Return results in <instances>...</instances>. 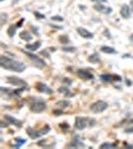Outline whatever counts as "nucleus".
I'll return each instance as SVG.
<instances>
[{"label": "nucleus", "instance_id": "19", "mask_svg": "<svg viewBox=\"0 0 133 149\" xmlns=\"http://www.w3.org/2000/svg\"><path fill=\"white\" fill-rule=\"evenodd\" d=\"M101 81L106 83H111L114 81V74H102L100 76Z\"/></svg>", "mask_w": 133, "mask_h": 149}, {"label": "nucleus", "instance_id": "27", "mask_svg": "<svg viewBox=\"0 0 133 149\" xmlns=\"http://www.w3.org/2000/svg\"><path fill=\"white\" fill-rule=\"evenodd\" d=\"M62 50L65 52H70L73 53L76 51V48L74 47H63L62 49Z\"/></svg>", "mask_w": 133, "mask_h": 149}, {"label": "nucleus", "instance_id": "22", "mask_svg": "<svg viewBox=\"0 0 133 149\" xmlns=\"http://www.w3.org/2000/svg\"><path fill=\"white\" fill-rule=\"evenodd\" d=\"M100 50H101V51L104 53L110 54L116 53L115 49L112 47H110V46H102L100 49Z\"/></svg>", "mask_w": 133, "mask_h": 149}, {"label": "nucleus", "instance_id": "18", "mask_svg": "<svg viewBox=\"0 0 133 149\" xmlns=\"http://www.w3.org/2000/svg\"><path fill=\"white\" fill-rule=\"evenodd\" d=\"M41 45V43L39 41H37L33 44H28L25 45V48L27 49L30 50L31 51H36L39 49Z\"/></svg>", "mask_w": 133, "mask_h": 149}, {"label": "nucleus", "instance_id": "35", "mask_svg": "<svg viewBox=\"0 0 133 149\" xmlns=\"http://www.w3.org/2000/svg\"><path fill=\"white\" fill-rule=\"evenodd\" d=\"M92 2H97V3H105L107 2V0H91Z\"/></svg>", "mask_w": 133, "mask_h": 149}, {"label": "nucleus", "instance_id": "13", "mask_svg": "<svg viewBox=\"0 0 133 149\" xmlns=\"http://www.w3.org/2000/svg\"><path fill=\"white\" fill-rule=\"evenodd\" d=\"M94 8L96 11L104 14H109L112 12V9L102 4H96L94 5Z\"/></svg>", "mask_w": 133, "mask_h": 149}, {"label": "nucleus", "instance_id": "15", "mask_svg": "<svg viewBox=\"0 0 133 149\" xmlns=\"http://www.w3.org/2000/svg\"><path fill=\"white\" fill-rule=\"evenodd\" d=\"M120 14L123 18L125 19H127L130 17V12L129 6L127 5H123L120 11Z\"/></svg>", "mask_w": 133, "mask_h": 149}, {"label": "nucleus", "instance_id": "33", "mask_svg": "<svg viewBox=\"0 0 133 149\" xmlns=\"http://www.w3.org/2000/svg\"><path fill=\"white\" fill-rule=\"evenodd\" d=\"M125 132L126 133H129V134L133 133V126L131 127L130 128H126V129L125 130Z\"/></svg>", "mask_w": 133, "mask_h": 149}, {"label": "nucleus", "instance_id": "5", "mask_svg": "<svg viewBox=\"0 0 133 149\" xmlns=\"http://www.w3.org/2000/svg\"><path fill=\"white\" fill-rule=\"evenodd\" d=\"M108 107V105L106 102L99 100L91 105L90 106V110L93 113H100L106 110Z\"/></svg>", "mask_w": 133, "mask_h": 149}, {"label": "nucleus", "instance_id": "32", "mask_svg": "<svg viewBox=\"0 0 133 149\" xmlns=\"http://www.w3.org/2000/svg\"><path fill=\"white\" fill-rule=\"evenodd\" d=\"M34 14H35V16H36L37 18H44V17H45L44 15L41 14L39 12H34Z\"/></svg>", "mask_w": 133, "mask_h": 149}, {"label": "nucleus", "instance_id": "23", "mask_svg": "<svg viewBox=\"0 0 133 149\" xmlns=\"http://www.w3.org/2000/svg\"><path fill=\"white\" fill-rule=\"evenodd\" d=\"M17 27L16 25H12L10 27H9V29H8L7 33L8 36L10 37H12L15 35L16 32Z\"/></svg>", "mask_w": 133, "mask_h": 149}, {"label": "nucleus", "instance_id": "38", "mask_svg": "<svg viewBox=\"0 0 133 149\" xmlns=\"http://www.w3.org/2000/svg\"><path fill=\"white\" fill-rule=\"evenodd\" d=\"M130 39H131V41L133 42V34H132V35L131 36V37H130Z\"/></svg>", "mask_w": 133, "mask_h": 149}, {"label": "nucleus", "instance_id": "9", "mask_svg": "<svg viewBox=\"0 0 133 149\" xmlns=\"http://www.w3.org/2000/svg\"><path fill=\"white\" fill-rule=\"evenodd\" d=\"M78 78L84 80H91L94 79V75L90 72L83 69H78L76 72Z\"/></svg>", "mask_w": 133, "mask_h": 149}, {"label": "nucleus", "instance_id": "37", "mask_svg": "<svg viewBox=\"0 0 133 149\" xmlns=\"http://www.w3.org/2000/svg\"><path fill=\"white\" fill-rule=\"evenodd\" d=\"M127 84L128 85V84H130V85H131V81H130L129 80H127Z\"/></svg>", "mask_w": 133, "mask_h": 149}, {"label": "nucleus", "instance_id": "11", "mask_svg": "<svg viewBox=\"0 0 133 149\" xmlns=\"http://www.w3.org/2000/svg\"><path fill=\"white\" fill-rule=\"evenodd\" d=\"M84 146L83 143L80 140V137L78 136H76L69 143L68 147L71 149H78L80 147H83Z\"/></svg>", "mask_w": 133, "mask_h": 149}, {"label": "nucleus", "instance_id": "25", "mask_svg": "<svg viewBox=\"0 0 133 149\" xmlns=\"http://www.w3.org/2000/svg\"><path fill=\"white\" fill-rule=\"evenodd\" d=\"M59 127L61 128L63 131H66L68 130L70 128V126L69 124L67 122L61 123L59 124Z\"/></svg>", "mask_w": 133, "mask_h": 149}, {"label": "nucleus", "instance_id": "20", "mask_svg": "<svg viewBox=\"0 0 133 149\" xmlns=\"http://www.w3.org/2000/svg\"><path fill=\"white\" fill-rule=\"evenodd\" d=\"M19 36L21 39H23L27 42H29L32 40V36L30 35V34L28 31H23L20 33Z\"/></svg>", "mask_w": 133, "mask_h": 149}, {"label": "nucleus", "instance_id": "8", "mask_svg": "<svg viewBox=\"0 0 133 149\" xmlns=\"http://www.w3.org/2000/svg\"><path fill=\"white\" fill-rule=\"evenodd\" d=\"M35 89L38 92L44 94L51 95L53 94V91L46 83H43L41 82H37L36 83Z\"/></svg>", "mask_w": 133, "mask_h": 149}, {"label": "nucleus", "instance_id": "14", "mask_svg": "<svg viewBox=\"0 0 133 149\" xmlns=\"http://www.w3.org/2000/svg\"><path fill=\"white\" fill-rule=\"evenodd\" d=\"M57 92L60 94H63L64 96L67 98H72L75 96L74 93L71 92L67 87H59V89H57Z\"/></svg>", "mask_w": 133, "mask_h": 149}, {"label": "nucleus", "instance_id": "3", "mask_svg": "<svg viewBox=\"0 0 133 149\" xmlns=\"http://www.w3.org/2000/svg\"><path fill=\"white\" fill-rule=\"evenodd\" d=\"M46 108V103L41 98H34L32 99V103L30 104V110L34 113L39 114L44 111Z\"/></svg>", "mask_w": 133, "mask_h": 149}, {"label": "nucleus", "instance_id": "28", "mask_svg": "<svg viewBox=\"0 0 133 149\" xmlns=\"http://www.w3.org/2000/svg\"><path fill=\"white\" fill-rule=\"evenodd\" d=\"M52 113L54 116H61L63 114V112L62 111V109H59V108H57L56 109H54L52 111Z\"/></svg>", "mask_w": 133, "mask_h": 149}, {"label": "nucleus", "instance_id": "6", "mask_svg": "<svg viewBox=\"0 0 133 149\" xmlns=\"http://www.w3.org/2000/svg\"><path fill=\"white\" fill-rule=\"evenodd\" d=\"M91 119L89 118L81 116H77L75 120L74 127L77 129L82 131L87 127L90 126Z\"/></svg>", "mask_w": 133, "mask_h": 149}, {"label": "nucleus", "instance_id": "21", "mask_svg": "<svg viewBox=\"0 0 133 149\" xmlns=\"http://www.w3.org/2000/svg\"><path fill=\"white\" fill-rule=\"evenodd\" d=\"M15 141H16V144L13 145V148L15 149H20L22 146L25 145L27 142L26 139L21 138H15Z\"/></svg>", "mask_w": 133, "mask_h": 149}, {"label": "nucleus", "instance_id": "39", "mask_svg": "<svg viewBox=\"0 0 133 149\" xmlns=\"http://www.w3.org/2000/svg\"><path fill=\"white\" fill-rule=\"evenodd\" d=\"M3 1H4V0H1V2H2Z\"/></svg>", "mask_w": 133, "mask_h": 149}, {"label": "nucleus", "instance_id": "34", "mask_svg": "<svg viewBox=\"0 0 133 149\" xmlns=\"http://www.w3.org/2000/svg\"><path fill=\"white\" fill-rule=\"evenodd\" d=\"M23 21H24L23 19L20 20V21H19L18 23H17V27H21L22 25H23Z\"/></svg>", "mask_w": 133, "mask_h": 149}, {"label": "nucleus", "instance_id": "1", "mask_svg": "<svg viewBox=\"0 0 133 149\" xmlns=\"http://www.w3.org/2000/svg\"><path fill=\"white\" fill-rule=\"evenodd\" d=\"M0 66L4 69L17 73H22L26 69V66L23 62L6 56L0 58Z\"/></svg>", "mask_w": 133, "mask_h": 149}, {"label": "nucleus", "instance_id": "31", "mask_svg": "<svg viewBox=\"0 0 133 149\" xmlns=\"http://www.w3.org/2000/svg\"><path fill=\"white\" fill-rule=\"evenodd\" d=\"M9 126V124L3 121H1V127L2 128H7Z\"/></svg>", "mask_w": 133, "mask_h": 149}, {"label": "nucleus", "instance_id": "12", "mask_svg": "<svg viewBox=\"0 0 133 149\" xmlns=\"http://www.w3.org/2000/svg\"><path fill=\"white\" fill-rule=\"evenodd\" d=\"M77 31L78 33L84 38L92 39L94 37L93 34L83 27H78L77 29Z\"/></svg>", "mask_w": 133, "mask_h": 149}, {"label": "nucleus", "instance_id": "24", "mask_svg": "<svg viewBox=\"0 0 133 149\" xmlns=\"http://www.w3.org/2000/svg\"><path fill=\"white\" fill-rule=\"evenodd\" d=\"M117 146L114 144H111L109 143H104L100 146V149H116Z\"/></svg>", "mask_w": 133, "mask_h": 149}, {"label": "nucleus", "instance_id": "2", "mask_svg": "<svg viewBox=\"0 0 133 149\" xmlns=\"http://www.w3.org/2000/svg\"><path fill=\"white\" fill-rule=\"evenodd\" d=\"M51 128L48 124H46L41 129H35L31 127H28L25 131L29 137L32 140L39 138L43 135H46L51 131Z\"/></svg>", "mask_w": 133, "mask_h": 149}, {"label": "nucleus", "instance_id": "26", "mask_svg": "<svg viewBox=\"0 0 133 149\" xmlns=\"http://www.w3.org/2000/svg\"><path fill=\"white\" fill-rule=\"evenodd\" d=\"M59 41L62 44H67L69 42L68 37L66 36H59Z\"/></svg>", "mask_w": 133, "mask_h": 149}, {"label": "nucleus", "instance_id": "17", "mask_svg": "<svg viewBox=\"0 0 133 149\" xmlns=\"http://www.w3.org/2000/svg\"><path fill=\"white\" fill-rule=\"evenodd\" d=\"M100 57L97 53H94L90 55L88 58V61L92 64H95L100 61Z\"/></svg>", "mask_w": 133, "mask_h": 149}, {"label": "nucleus", "instance_id": "30", "mask_svg": "<svg viewBox=\"0 0 133 149\" xmlns=\"http://www.w3.org/2000/svg\"><path fill=\"white\" fill-rule=\"evenodd\" d=\"M52 20L53 21H63V18L61 16H53L52 17Z\"/></svg>", "mask_w": 133, "mask_h": 149}, {"label": "nucleus", "instance_id": "10", "mask_svg": "<svg viewBox=\"0 0 133 149\" xmlns=\"http://www.w3.org/2000/svg\"><path fill=\"white\" fill-rule=\"evenodd\" d=\"M4 118L8 122L18 128H21L23 126V122L19 119L10 116L9 114H5L4 116Z\"/></svg>", "mask_w": 133, "mask_h": 149}, {"label": "nucleus", "instance_id": "29", "mask_svg": "<svg viewBox=\"0 0 133 149\" xmlns=\"http://www.w3.org/2000/svg\"><path fill=\"white\" fill-rule=\"evenodd\" d=\"M63 83L65 84L66 85H72L73 83L72 80L68 78H65L63 80Z\"/></svg>", "mask_w": 133, "mask_h": 149}, {"label": "nucleus", "instance_id": "16", "mask_svg": "<svg viewBox=\"0 0 133 149\" xmlns=\"http://www.w3.org/2000/svg\"><path fill=\"white\" fill-rule=\"evenodd\" d=\"M70 105H71L70 102L66 100H61L57 102V103H55V105L58 107V108L61 109L62 110L63 109L68 108V107L70 106Z\"/></svg>", "mask_w": 133, "mask_h": 149}, {"label": "nucleus", "instance_id": "4", "mask_svg": "<svg viewBox=\"0 0 133 149\" xmlns=\"http://www.w3.org/2000/svg\"><path fill=\"white\" fill-rule=\"evenodd\" d=\"M21 51L27 55V57L30 59L32 62L34 66L39 69H43V68L46 66V62L43 59L41 58L37 55L32 53L29 52L25 51V50H21Z\"/></svg>", "mask_w": 133, "mask_h": 149}, {"label": "nucleus", "instance_id": "7", "mask_svg": "<svg viewBox=\"0 0 133 149\" xmlns=\"http://www.w3.org/2000/svg\"><path fill=\"white\" fill-rule=\"evenodd\" d=\"M6 83L16 87H28V84L25 80L14 76L7 77Z\"/></svg>", "mask_w": 133, "mask_h": 149}, {"label": "nucleus", "instance_id": "36", "mask_svg": "<svg viewBox=\"0 0 133 149\" xmlns=\"http://www.w3.org/2000/svg\"><path fill=\"white\" fill-rule=\"evenodd\" d=\"M130 6H131V10L133 12V0L130 1Z\"/></svg>", "mask_w": 133, "mask_h": 149}]
</instances>
